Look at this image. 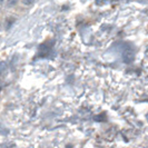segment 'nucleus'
Returning a JSON list of instances; mask_svg holds the SVG:
<instances>
[{"label":"nucleus","mask_w":148,"mask_h":148,"mask_svg":"<svg viewBox=\"0 0 148 148\" xmlns=\"http://www.w3.org/2000/svg\"><path fill=\"white\" fill-rule=\"evenodd\" d=\"M17 3V0H7V7H14Z\"/></svg>","instance_id":"1"},{"label":"nucleus","mask_w":148,"mask_h":148,"mask_svg":"<svg viewBox=\"0 0 148 148\" xmlns=\"http://www.w3.org/2000/svg\"><path fill=\"white\" fill-rule=\"evenodd\" d=\"M21 2L23 5H26V6H29V5H31L34 2V0H21Z\"/></svg>","instance_id":"2"}]
</instances>
